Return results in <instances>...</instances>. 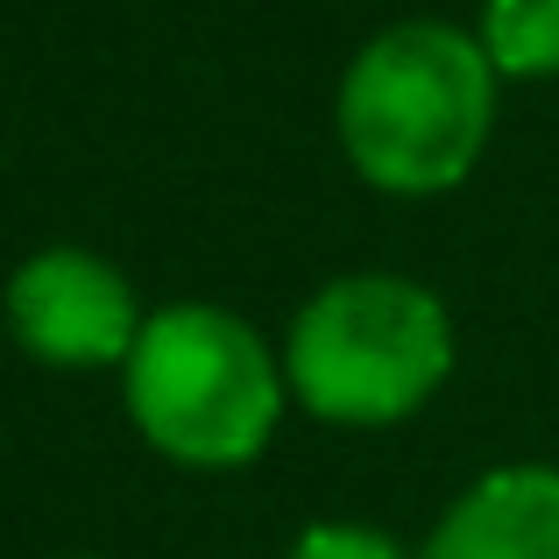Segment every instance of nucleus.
<instances>
[{"label": "nucleus", "mask_w": 559, "mask_h": 559, "mask_svg": "<svg viewBox=\"0 0 559 559\" xmlns=\"http://www.w3.org/2000/svg\"><path fill=\"white\" fill-rule=\"evenodd\" d=\"M341 150L390 199L453 191L496 128V64L453 22H396L355 50L341 79Z\"/></svg>", "instance_id": "1"}, {"label": "nucleus", "mask_w": 559, "mask_h": 559, "mask_svg": "<svg viewBox=\"0 0 559 559\" xmlns=\"http://www.w3.org/2000/svg\"><path fill=\"white\" fill-rule=\"evenodd\" d=\"M453 376V312L439 290L396 270H355L298 305L284 341V382L312 418L347 432L418 418Z\"/></svg>", "instance_id": "2"}, {"label": "nucleus", "mask_w": 559, "mask_h": 559, "mask_svg": "<svg viewBox=\"0 0 559 559\" xmlns=\"http://www.w3.org/2000/svg\"><path fill=\"white\" fill-rule=\"evenodd\" d=\"M135 432L178 467H248L284 425V361L227 305H164L121 361Z\"/></svg>", "instance_id": "3"}, {"label": "nucleus", "mask_w": 559, "mask_h": 559, "mask_svg": "<svg viewBox=\"0 0 559 559\" xmlns=\"http://www.w3.org/2000/svg\"><path fill=\"white\" fill-rule=\"evenodd\" d=\"M8 333L43 369H121L142 333L135 290L93 248H36L0 290Z\"/></svg>", "instance_id": "4"}, {"label": "nucleus", "mask_w": 559, "mask_h": 559, "mask_svg": "<svg viewBox=\"0 0 559 559\" xmlns=\"http://www.w3.org/2000/svg\"><path fill=\"white\" fill-rule=\"evenodd\" d=\"M418 559H559V467L510 461L475 475Z\"/></svg>", "instance_id": "5"}, {"label": "nucleus", "mask_w": 559, "mask_h": 559, "mask_svg": "<svg viewBox=\"0 0 559 559\" xmlns=\"http://www.w3.org/2000/svg\"><path fill=\"white\" fill-rule=\"evenodd\" d=\"M475 43L496 79H559V0H481Z\"/></svg>", "instance_id": "6"}, {"label": "nucleus", "mask_w": 559, "mask_h": 559, "mask_svg": "<svg viewBox=\"0 0 559 559\" xmlns=\"http://www.w3.org/2000/svg\"><path fill=\"white\" fill-rule=\"evenodd\" d=\"M284 559H411L396 546L390 532H376V524H347V518H319L305 524L298 538H290Z\"/></svg>", "instance_id": "7"}, {"label": "nucleus", "mask_w": 559, "mask_h": 559, "mask_svg": "<svg viewBox=\"0 0 559 559\" xmlns=\"http://www.w3.org/2000/svg\"><path fill=\"white\" fill-rule=\"evenodd\" d=\"M57 559H99V552H57Z\"/></svg>", "instance_id": "8"}]
</instances>
